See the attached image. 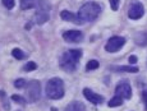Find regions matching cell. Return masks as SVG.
Listing matches in <instances>:
<instances>
[{
    "mask_svg": "<svg viewBox=\"0 0 147 111\" xmlns=\"http://www.w3.org/2000/svg\"><path fill=\"white\" fill-rule=\"evenodd\" d=\"M83 52L80 49H72L68 50L61 55L60 60H59V64H60V68L67 72H74L77 69V65L80 59L82 58Z\"/></svg>",
    "mask_w": 147,
    "mask_h": 111,
    "instance_id": "1",
    "label": "cell"
},
{
    "mask_svg": "<svg viewBox=\"0 0 147 111\" xmlns=\"http://www.w3.org/2000/svg\"><path fill=\"white\" fill-rule=\"evenodd\" d=\"M101 13V7L95 1H88L84 3L83 5L80 8V12H78V17L81 18L82 23H86V22H92L100 15Z\"/></svg>",
    "mask_w": 147,
    "mask_h": 111,
    "instance_id": "2",
    "label": "cell"
},
{
    "mask_svg": "<svg viewBox=\"0 0 147 111\" xmlns=\"http://www.w3.org/2000/svg\"><path fill=\"white\" fill-rule=\"evenodd\" d=\"M46 96L51 100H59L64 96V83L60 78H51L47 81Z\"/></svg>",
    "mask_w": 147,
    "mask_h": 111,
    "instance_id": "3",
    "label": "cell"
},
{
    "mask_svg": "<svg viewBox=\"0 0 147 111\" xmlns=\"http://www.w3.org/2000/svg\"><path fill=\"white\" fill-rule=\"evenodd\" d=\"M49 12H50V4L45 0L42 3V5L36 9V13L33 15V19H32V23H36V24H44L49 21Z\"/></svg>",
    "mask_w": 147,
    "mask_h": 111,
    "instance_id": "4",
    "label": "cell"
},
{
    "mask_svg": "<svg viewBox=\"0 0 147 111\" xmlns=\"http://www.w3.org/2000/svg\"><path fill=\"white\" fill-rule=\"evenodd\" d=\"M26 95L30 102H36L41 96V86L38 81H30L26 84Z\"/></svg>",
    "mask_w": 147,
    "mask_h": 111,
    "instance_id": "5",
    "label": "cell"
},
{
    "mask_svg": "<svg viewBox=\"0 0 147 111\" xmlns=\"http://www.w3.org/2000/svg\"><path fill=\"white\" fill-rule=\"evenodd\" d=\"M124 45H125V38H124V37L114 36V37H111V38H109V41L106 42L105 50L107 52H117Z\"/></svg>",
    "mask_w": 147,
    "mask_h": 111,
    "instance_id": "6",
    "label": "cell"
},
{
    "mask_svg": "<svg viewBox=\"0 0 147 111\" xmlns=\"http://www.w3.org/2000/svg\"><path fill=\"white\" fill-rule=\"evenodd\" d=\"M145 14V8L141 3L138 1H134L133 4L129 7V10H128V17L131 19H140L143 17Z\"/></svg>",
    "mask_w": 147,
    "mask_h": 111,
    "instance_id": "7",
    "label": "cell"
},
{
    "mask_svg": "<svg viewBox=\"0 0 147 111\" xmlns=\"http://www.w3.org/2000/svg\"><path fill=\"white\" fill-rule=\"evenodd\" d=\"M63 38L67 42H74V44H77V42H81L83 40V33L78 30H69L63 33Z\"/></svg>",
    "mask_w": 147,
    "mask_h": 111,
    "instance_id": "8",
    "label": "cell"
},
{
    "mask_svg": "<svg viewBox=\"0 0 147 111\" xmlns=\"http://www.w3.org/2000/svg\"><path fill=\"white\" fill-rule=\"evenodd\" d=\"M115 93H117L118 96H120V97L129 100L132 97V88L129 86V83L123 82V83H120L117 86V88H115Z\"/></svg>",
    "mask_w": 147,
    "mask_h": 111,
    "instance_id": "9",
    "label": "cell"
},
{
    "mask_svg": "<svg viewBox=\"0 0 147 111\" xmlns=\"http://www.w3.org/2000/svg\"><path fill=\"white\" fill-rule=\"evenodd\" d=\"M83 95L84 97H86V100H88L91 104L94 105H100L104 102V97L100 95H97V93H95L94 91H91L90 88H84L83 89Z\"/></svg>",
    "mask_w": 147,
    "mask_h": 111,
    "instance_id": "10",
    "label": "cell"
},
{
    "mask_svg": "<svg viewBox=\"0 0 147 111\" xmlns=\"http://www.w3.org/2000/svg\"><path fill=\"white\" fill-rule=\"evenodd\" d=\"M60 18L63 19V21L72 22V23H74V24H83L81 18L78 17V14H74V13L69 12V10H63V12L60 13Z\"/></svg>",
    "mask_w": 147,
    "mask_h": 111,
    "instance_id": "11",
    "label": "cell"
},
{
    "mask_svg": "<svg viewBox=\"0 0 147 111\" xmlns=\"http://www.w3.org/2000/svg\"><path fill=\"white\" fill-rule=\"evenodd\" d=\"M45 0H21V8L23 10L27 9H32V8H36L37 9L40 5H42Z\"/></svg>",
    "mask_w": 147,
    "mask_h": 111,
    "instance_id": "12",
    "label": "cell"
},
{
    "mask_svg": "<svg viewBox=\"0 0 147 111\" xmlns=\"http://www.w3.org/2000/svg\"><path fill=\"white\" fill-rule=\"evenodd\" d=\"M113 70L115 72H127V73H137L138 68L133 65H121V67H111Z\"/></svg>",
    "mask_w": 147,
    "mask_h": 111,
    "instance_id": "13",
    "label": "cell"
},
{
    "mask_svg": "<svg viewBox=\"0 0 147 111\" xmlns=\"http://www.w3.org/2000/svg\"><path fill=\"white\" fill-rule=\"evenodd\" d=\"M64 111H86V107H84V105L81 104V102L74 101V102L68 105Z\"/></svg>",
    "mask_w": 147,
    "mask_h": 111,
    "instance_id": "14",
    "label": "cell"
},
{
    "mask_svg": "<svg viewBox=\"0 0 147 111\" xmlns=\"http://www.w3.org/2000/svg\"><path fill=\"white\" fill-rule=\"evenodd\" d=\"M121 104H123V97H120V96L117 95L115 97H113L109 102H107V106L109 107H117V106H120Z\"/></svg>",
    "mask_w": 147,
    "mask_h": 111,
    "instance_id": "15",
    "label": "cell"
},
{
    "mask_svg": "<svg viewBox=\"0 0 147 111\" xmlns=\"http://www.w3.org/2000/svg\"><path fill=\"white\" fill-rule=\"evenodd\" d=\"M98 61L97 60H95V59H92V60H90L88 63H87V65H86V70L87 72H91V70H95V69H97L98 68Z\"/></svg>",
    "mask_w": 147,
    "mask_h": 111,
    "instance_id": "16",
    "label": "cell"
},
{
    "mask_svg": "<svg viewBox=\"0 0 147 111\" xmlns=\"http://www.w3.org/2000/svg\"><path fill=\"white\" fill-rule=\"evenodd\" d=\"M12 55H13L16 59H18V60H22V59L26 58L24 52H23V51H22L21 49H13V51H12Z\"/></svg>",
    "mask_w": 147,
    "mask_h": 111,
    "instance_id": "17",
    "label": "cell"
},
{
    "mask_svg": "<svg viewBox=\"0 0 147 111\" xmlns=\"http://www.w3.org/2000/svg\"><path fill=\"white\" fill-rule=\"evenodd\" d=\"M36 69H37V64H36L35 61H28L23 67L24 72H32V70H36Z\"/></svg>",
    "mask_w": 147,
    "mask_h": 111,
    "instance_id": "18",
    "label": "cell"
},
{
    "mask_svg": "<svg viewBox=\"0 0 147 111\" xmlns=\"http://www.w3.org/2000/svg\"><path fill=\"white\" fill-rule=\"evenodd\" d=\"M1 1H3V5H4L7 9H13L14 5H16L14 0H1Z\"/></svg>",
    "mask_w": 147,
    "mask_h": 111,
    "instance_id": "19",
    "label": "cell"
},
{
    "mask_svg": "<svg viewBox=\"0 0 147 111\" xmlns=\"http://www.w3.org/2000/svg\"><path fill=\"white\" fill-rule=\"evenodd\" d=\"M27 84V81H24V79H17L16 82H14V87L16 88H24Z\"/></svg>",
    "mask_w": 147,
    "mask_h": 111,
    "instance_id": "20",
    "label": "cell"
},
{
    "mask_svg": "<svg viewBox=\"0 0 147 111\" xmlns=\"http://www.w3.org/2000/svg\"><path fill=\"white\" fill-rule=\"evenodd\" d=\"M12 100H13V101H16V102H18V104H21V105L26 104V98H23L22 96H19V95H13Z\"/></svg>",
    "mask_w": 147,
    "mask_h": 111,
    "instance_id": "21",
    "label": "cell"
},
{
    "mask_svg": "<svg viewBox=\"0 0 147 111\" xmlns=\"http://www.w3.org/2000/svg\"><path fill=\"white\" fill-rule=\"evenodd\" d=\"M109 3H110V7H111V9L114 10V12H117L118 8H119L120 0H109Z\"/></svg>",
    "mask_w": 147,
    "mask_h": 111,
    "instance_id": "22",
    "label": "cell"
},
{
    "mask_svg": "<svg viewBox=\"0 0 147 111\" xmlns=\"http://www.w3.org/2000/svg\"><path fill=\"white\" fill-rule=\"evenodd\" d=\"M0 97H1V101H3V104H4V109L9 110V104H7V98H5L4 91H0Z\"/></svg>",
    "mask_w": 147,
    "mask_h": 111,
    "instance_id": "23",
    "label": "cell"
},
{
    "mask_svg": "<svg viewBox=\"0 0 147 111\" xmlns=\"http://www.w3.org/2000/svg\"><path fill=\"white\" fill-rule=\"evenodd\" d=\"M142 98H143V102H145V107H146V110H147V88H146V89H143Z\"/></svg>",
    "mask_w": 147,
    "mask_h": 111,
    "instance_id": "24",
    "label": "cell"
},
{
    "mask_svg": "<svg viewBox=\"0 0 147 111\" xmlns=\"http://www.w3.org/2000/svg\"><path fill=\"white\" fill-rule=\"evenodd\" d=\"M128 60H129V64L133 65V64H136V63H137L138 59H137V56H136V55H131V56H129Z\"/></svg>",
    "mask_w": 147,
    "mask_h": 111,
    "instance_id": "25",
    "label": "cell"
}]
</instances>
